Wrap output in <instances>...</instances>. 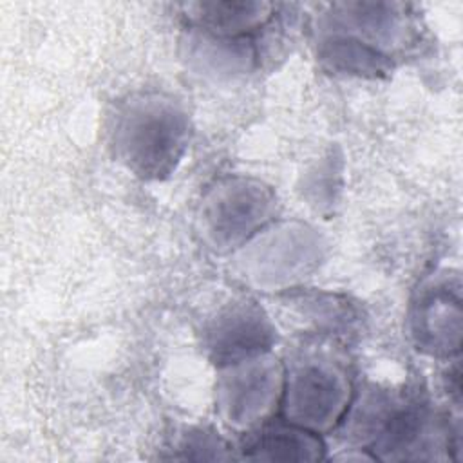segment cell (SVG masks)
<instances>
[{
  "label": "cell",
  "instance_id": "cell-1",
  "mask_svg": "<svg viewBox=\"0 0 463 463\" xmlns=\"http://www.w3.org/2000/svg\"><path fill=\"white\" fill-rule=\"evenodd\" d=\"M280 416L318 436L336 430L354 396L344 351L327 338H307L288 353Z\"/></svg>",
  "mask_w": 463,
  "mask_h": 463
},
{
  "label": "cell",
  "instance_id": "cell-2",
  "mask_svg": "<svg viewBox=\"0 0 463 463\" xmlns=\"http://www.w3.org/2000/svg\"><path fill=\"white\" fill-rule=\"evenodd\" d=\"M190 141V121L183 107L159 92L127 99L112 128L116 157L141 179H165L179 165Z\"/></svg>",
  "mask_w": 463,
  "mask_h": 463
},
{
  "label": "cell",
  "instance_id": "cell-3",
  "mask_svg": "<svg viewBox=\"0 0 463 463\" xmlns=\"http://www.w3.org/2000/svg\"><path fill=\"white\" fill-rule=\"evenodd\" d=\"M277 213L275 192L259 179L232 175L215 181L203 195L195 230L206 248L217 253L237 251Z\"/></svg>",
  "mask_w": 463,
  "mask_h": 463
},
{
  "label": "cell",
  "instance_id": "cell-4",
  "mask_svg": "<svg viewBox=\"0 0 463 463\" xmlns=\"http://www.w3.org/2000/svg\"><path fill=\"white\" fill-rule=\"evenodd\" d=\"M318 233L297 221L269 222L235 251L239 273L260 291L291 289L320 262Z\"/></svg>",
  "mask_w": 463,
  "mask_h": 463
},
{
  "label": "cell",
  "instance_id": "cell-5",
  "mask_svg": "<svg viewBox=\"0 0 463 463\" xmlns=\"http://www.w3.org/2000/svg\"><path fill=\"white\" fill-rule=\"evenodd\" d=\"M284 364L271 351L217 367L215 411L222 423L246 434L280 412Z\"/></svg>",
  "mask_w": 463,
  "mask_h": 463
},
{
  "label": "cell",
  "instance_id": "cell-6",
  "mask_svg": "<svg viewBox=\"0 0 463 463\" xmlns=\"http://www.w3.org/2000/svg\"><path fill=\"white\" fill-rule=\"evenodd\" d=\"M461 280L456 273H436L423 280L409 311L411 335L423 353L450 358L461 347Z\"/></svg>",
  "mask_w": 463,
  "mask_h": 463
},
{
  "label": "cell",
  "instance_id": "cell-7",
  "mask_svg": "<svg viewBox=\"0 0 463 463\" xmlns=\"http://www.w3.org/2000/svg\"><path fill=\"white\" fill-rule=\"evenodd\" d=\"M275 340L269 317L250 298L226 304L203 327V347L217 367L271 351Z\"/></svg>",
  "mask_w": 463,
  "mask_h": 463
},
{
  "label": "cell",
  "instance_id": "cell-8",
  "mask_svg": "<svg viewBox=\"0 0 463 463\" xmlns=\"http://www.w3.org/2000/svg\"><path fill=\"white\" fill-rule=\"evenodd\" d=\"M333 14H326L324 36L342 38L392 61L394 52L411 42V22L400 5L354 2L335 4Z\"/></svg>",
  "mask_w": 463,
  "mask_h": 463
},
{
  "label": "cell",
  "instance_id": "cell-9",
  "mask_svg": "<svg viewBox=\"0 0 463 463\" xmlns=\"http://www.w3.org/2000/svg\"><path fill=\"white\" fill-rule=\"evenodd\" d=\"M239 450L248 461H318L324 459L326 447L311 430L286 420H269L246 432Z\"/></svg>",
  "mask_w": 463,
  "mask_h": 463
},
{
  "label": "cell",
  "instance_id": "cell-10",
  "mask_svg": "<svg viewBox=\"0 0 463 463\" xmlns=\"http://www.w3.org/2000/svg\"><path fill=\"white\" fill-rule=\"evenodd\" d=\"M268 2H194L184 5V16L194 31L217 38L241 40L264 27L273 16Z\"/></svg>",
  "mask_w": 463,
  "mask_h": 463
},
{
  "label": "cell",
  "instance_id": "cell-11",
  "mask_svg": "<svg viewBox=\"0 0 463 463\" xmlns=\"http://www.w3.org/2000/svg\"><path fill=\"white\" fill-rule=\"evenodd\" d=\"M175 459H232L235 458L230 445L219 436V432L204 427L188 429L175 447Z\"/></svg>",
  "mask_w": 463,
  "mask_h": 463
}]
</instances>
